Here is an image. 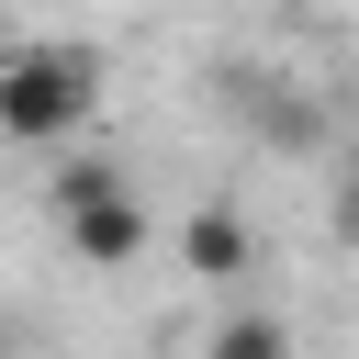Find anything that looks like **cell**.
Instances as JSON below:
<instances>
[{
    "label": "cell",
    "instance_id": "5b68a950",
    "mask_svg": "<svg viewBox=\"0 0 359 359\" xmlns=\"http://www.w3.org/2000/svg\"><path fill=\"white\" fill-rule=\"evenodd\" d=\"M325 224H337V236H348V247H359V168H348V180H337V202H325Z\"/></svg>",
    "mask_w": 359,
    "mask_h": 359
},
{
    "label": "cell",
    "instance_id": "7a4b0ae2",
    "mask_svg": "<svg viewBox=\"0 0 359 359\" xmlns=\"http://www.w3.org/2000/svg\"><path fill=\"white\" fill-rule=\"evenodd\" d=\"M56 213H67V236H79L90 269H135V258H146V202H135L123 180H112V191H79V202H56Z\"/></svg>",
    "mask_w": 359,
    "mask_h": 359
},
{
    "label": "cell",
    "instance_id": "6da1fadb",
    "mask_svg": "<svg viewBox=\"0 0 359 359\" xmlns=\"http://www.w3.org/2000/svg\"><path fill=\"white\" fill-rule=\"evenodd\" d=\"M90 101H101V56H90V45H11V56H0V135H11V146L79 135Z\"/></svg>",
    "mask_w": 359,
    "mask_h": 359
},
{
    "label": "cell",
    "instance_id": "3957f363",
    "mask_svg": "<svg viewBox=\"0 0 359 359\" xmlns=\"http://www.w3.org/2000/svg\"><path fill=\"white\" fill-rule=\"evenodd\" d=\"M180 269H191V280H236V269H247V224H236L224 202L191 213V224H180Z\"/></svg>",
    "mask_w": 359,
    "mask_h": 359
},
{
    "label": "cell",
    "instance_id": "277c9868",
    "mask_svg": "<svg viewBox=\"0 0 359 359\" xmlns=\"http://www.w3.org/2000/svg\"><path fill=\"white\" fill-rule=\"evenodd\" d=\"M202 359H292V325H280V314H224Z\"/></svg>",
    "mask_w": 359,
    "mask_h": 359
}]
</instances>
